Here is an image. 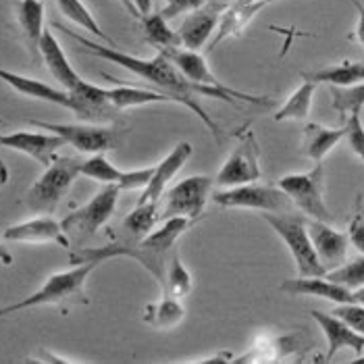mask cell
I'll list each match as a JSON object with an SVG mask.
<instances>
[{"label":"cell","instance_id":"ab89813d","mask_svg":"<svg viewBox=\"0 0 364 364\" xmlns=\"http://www.w3.org/2000/svg\"><path fill=\"white\" fill-rule=\"evenodd\" d=\"M348 237H350V244L364 254V208H358V213L352 217L350 227H348Z\"/></svg>","mask_w":364,"mask_h":364},{"label":"cell","instance_id":"836d02e7","mask_svg":"<svg viewBox=\"0 0 364 364\" xmlns=\"http://www.w3.org/2000/svg\"><path fill=\"white\" fill-rule=\"evenodd\" d=\"M331 100L336 109L343 119L350 112H360L364 107V82L350 87H333L331 85Z\"/></svg>","mask_w":364,"mask_h":364},{"label":"cell","instance_id":"d4e9b609","mask_svg":"<svg viewBox=\"0 0 364 364\" xmlns=\"http://www.w3.org/2000/svg\"><path fill=\"white\" fill-rule=\"evenodd\" d=\"M346 138V125L341 127H325L318 123H306L302 136V152L314 163H323L327 154Z\"/></svg>","mask_w":364,"mask_h":364},{"label":"cell","instance_id":"c3c4849f","mask_svg":"<svg viewBox=\"0 0 364 364\" xmlns=\"http://www.w3.org/2000/svg\"><path fill=\"white\" fill-rule=\"evenodd\" d=\"M163 2H167V4H168V2H171V0H163Z\"/></svg>","mask_w":364,"mask_h":364},{"label":"cell","instance_id":"5bb4252c","mask_svg":"<svg viewBox=\"0 0 364 364\" xmlns=\"http://www.w3.org/2000/svg\"><path fill=\"white\" fill-rule=\"evenodd\" d=\"M2 237L15 244H56L63 248H69L71 244L69 235L63 229V223H58L48 215L29 219L26 223L11 225L4 229Z\"/></svg>","mask_w":364,"mask_h":364},{"label":"cell","instance_id":"f1b7e54d","mask_svg":"<svg viewBox=\"0 0 364 364\" xmlns=\"http://www.w3.org/2000/svg\"><path fill=\"white\" fill-rule=\"evenodd\" d=\"M316 85L310 80H302V84L298 85L291 96L283 102L279 111L275 112V121H306L312 109V98H314V92H316Z\"/></svg>","mask_w":364,"mask_h":364},{"label":"cell","instance_id":"44dd1931","mask_svg":"<svg viewBox=\"0 0 364 364\" xmlns=\"http://www.w3.org/2000/svg\"><path fill=\"white\" fill-rule=\"evenodd\" d=\"M38 53L42 55L50 75L55 77L58 85H63V90L71 92L75 85L82 82V75L73 69V65L69 63V58L65 55L60 42L56 40V36L46 29L40 38V44H38Z\"/></svg>","mask_w":364,"mask_h":364},{"label":"cell","instance_id":"d6a6232c","mask_svg":"<svg viewBox=\"0 0 364 364\" xmlns=\"http://www.w3.org/2000/svg\"><path fill=\"white\" fill-rule=\"evenodd\" d=\"M121 168H117L112 165L111 161L107 159L105 152H96V154H90L85 161H82V167H80V175H84L87 179H94L102 186H111V183H119L121 179Z\"/></svg>","mask_w":364,"mask_h":364},{"label":"cell","instance_id":"4316f807","mask_svg":"<svg viewBox=\"0 0 364 364\" xmlns=\"http://www.w3.org/2000/svg\"><path fill=\"white\" fill-rule=\"evenodd\" d=\"M141 318L154 329H171L186 318V306L181 304V298L163 291V298L159 302H150L144 306Z\"/></svg>","mask_w":364,"mask_h":364},{"label":"cell","instance_id":"b9f144b4","mask_svg":"<svg viewBox=\"0 0 364 364\" xmlns=\"http://www.w3.org/2000/svg\"><path fill=\"white\" fill-rule=\"evenodd\" d=\"M134 4L140 11V17L141 15H148L152 11V0H134Z\"/></svg>","mask_w":364,"mask_h":364},{"label":"cell","instance_id":"52a82bcc","mask_svg":"<svg viewBox=\"0 0 364 364\" xmlns=\"http://www.w3.org/2000/svg\"><path fill=\"white\" fill-rule=\"evenodd\" d=\"M119 188L111 183L105 186L96 196H92L84 206L75 208L73 213H69L60 223L65 233L69 235L71 242H82L85 237L96 235L105 225L109 223L114 210H117V202H119Z\"/></svg>","mask_w":364,"mask_h":364},{"label":"cell","instance_id":"277c9868","mask_svg":"<svg viewBox=\"0 0 364 364\" xmlns=\"http://www.w3.org/2000/svg\"><path fill=\"white\" fill-rule=\"evenodd\" d=\"M264 221L271 225V229L279 235L281 242L289 250L296 262L298 275L316 277V275L327 273V269L318 260V254L312 246L306 219H302L300 215H289V213H264Z\"/></svg>","mask_w":364,"mask_h":364},{"label":"cell","instance_id":"9a60e30c","mask_svg":"<svg viewBox=\"0 0 364 364\" xmlns=\"http://www.w3.org/2000/svg\"><path fill=\"white\" fill-rule=\"evenodd\" d=\"M0 82H4L11 90H15L17 94L26 96V98L50 102V105L63 107V109H67V111L71 112L77 111V105H75L73 96L67 90H63V87H55V85H48L46 82H40V80H33V77H26V75L13 73V71L2 69V67H0Z\"/></svg>","mask_w":364,"mask_h":364},{"label":"cell","instance_id":"7c38bea8","mask_svg":"<svg viewBox=\"0 0 364 364\" xmlns=\"http://www.w3.org/2000/svg\"><path fill=\"white\" fill-rule=\"evenodd\" d=\"M227 9H229L227 2L208 0L204 6L188 13L177 29L179 44L190 50H202V46L210 40V36H215Z\"/></svg>","mask_w":364,"mask_h":364},{"label":"cell","instance_id":"4fadbf2b","mask_svg":"<svg viewBox=\"0 0 364 364\" xmlns=\"http://www.w3.org/2000/svg\"><path fill=\"white\" fill-rule=\"evenodd\" d=\"M36 132H13V134H4L0 136V146L21 152L29 159H33L36 163H40L42 167H48L56 159L58 150L63 146H67L63 138H58L56 134H50L46 129L33 127Z\"/></svg>","mask_w":364,"mask_h":364},{"label":"cell","instance_id":"30bf717a","mask_svg":"<svg viewBox=\"0 0 364 364\" xmlns=\"http://www.w3.org/2000/svg\"><path fill=\"white\" fill-rule=\"evenodd\" d=\"M28 123L29 127H40L50 134H56L58 138L65 140L67 146L85 154L107 152L119 141V132L114 127H102L94 123H48L38 119H29Z\"/></svg>","mask_w":364,"mask_h":364},{"label":"cell","instance_id":"cb8c5ba5","mask_svg":"<svg viewBox=\"0 0 364 364\" xmlns=\"http://www.w3.org/2000/svg\"><path fill=\"white\" fill-rule=\"evenodd\" d=\"M302 80H310L314 84L333 85V87H350L364 82V60H341L331 67L304 71Z\"/></svg>","mask_w":364,"mask_h":364},{"label":"cell","instance_id":"83f0119b","mask_svg":"<svg viewBox=\"0 0 364 364\" xmlns=\"http://www.w3.org/2000/svg\"><path fill=\"white\" fill-rule=\"evenodd\" d=\"M44 2L42 0H19L17 2V21L29 42L31 50H38L40 38L46 31L44 28Z\"/></svg>","mask_w":364,"mask_h":364},{"label":"cell","instance_id":"4dcf8cb0","mask_svg":"<svg viewBox=\"0 0 364 364\" xmlns=\"http://www.w3.org/2000/svg\"><path fill=\"white\" fill-rule=\"evenodd\" d=\"M56 6H58V11L69 19V21H73L75 26H80L85 31H90L92 36H96L98 40H102L105 44H109L112 46L111 38L102 31V28L98 26V21L94 19V15L90 13V9L85 6L82 0H55Z\"/></svg>","mask_w":364,"mask_h":364},{"label":"cell","instance_id":"7dc6e473","mask_svg":"<svg viewBox=\"0 0 364 364\" xmlns=\"http://www.w3.org/2000/svg\"><path fill=\"white\" fill-rule=\"evenodd\" d=\"M358 363H364V356H358Z\"/></svg>","mask_w":364,"mask_h":364},{"label":"cell","instance_id":"484cf974","mask_svg":"<svg viewBox=\"0 0 364 364\" xmlns=\"http://www.w3.org/2000/svg\"><path fill=\"white\" fill-rule=\"evenodd\" d=\"M109 102L114 111H127L144 105H154V102H173V98L161 92V90H150V87H136V85H117L107 87Z\"/></svg>","mask_w":364,"mask_h":364},{"label":"cell","instance_id":"3957f363","mask_svg":"<svg viewBox=\"0 0 364 364\" xmlns=\"http://www.w3.org/2000/svg\"><path fill=\"white\" fill-rule=\"evenodd\" d=\"M96 267H98V262H80L77 267H73L69 271H60V273L50 275L31 296L23 298L21 302L0 309V316H9L13 312H21V310L36 309V306L65 304L71 300L87 302V298L84 296L85 283Z\"/></svg>","mask_w":364,"mask_h":364},{"label":"cell","instance_id":"74e56055","mask_svg":"<svg viewBox=\"0 0 364 364\" xmlns=\"http://www.w3.org/2000/svg\"><path fill=\"white\" fill-rule=\"evenodd\" d=\"M152 173H154V167H144V168H134V171H123L121 173V179L117 183V188L123 192L127 190H144L150 179H152Z\"/></svg>","mask_w":364,"mask_h":364},{"label":"cell","instance_id":"7bdbcfd3","mask_svg":"<svg viewBox=\"0 0 364 364\" xmlns=\"http://www.w3.org/2000/svg\"><path fill=\"white\" fill-rule=\"evenodd\" d=\"M0 262H2L4 267H11V264H13V254L2 246V242H0Z\"/></svg>","mask_w":364,"mask_h":364},{"label":"cell","instance_id":"2e32d148","mask_svg":"<svg viewBox=\"0 0 364 364\" xmlns=\"http://www.w3.org/2000/svg\"><path fill=\"white\" fill-rule=\"evenodd\" d=\"M194 148L190 141H179L167 156L154 167L150 183L141 190L138 202H161L165 192L168 190V183L173 181V177L181 171V167L190 161Z\"/></svg>","mask_w":364,"mask_h":364},{"label":"cell","instance_id":"9c48e42d","mask_svg":"<svg viewBox=\"0 0 364 364\" xmlns=\"http://www.w3.org/2000/svg\"><path fill=\"white\" fill-rule=\"evenodd\" d=\"M213 190V177L208 175H192L168 188L163 196V206H161V221L171 219V217H186L198 221L200 215L206 208V202L210 198Z\"/></svg>","mask_w":364,"mask_h":364},{"label":"cell","instance_id":"ee69618b","mask_svg":"<svg viewBox=\"0 0 364 364\" xmlns=\"http://www.w3.org/2000/svg\"><path fill=\"white\" fill-rule=\"evenodd\" d=\"M119 2H121V4H123V6H125V9H127L129 13H132V15H134V17H138V19H140V11L136 9L134 0H119Z\"/></svg>","mask_w":364,"mask_h":364},{"label":"cell","instance_id":"7402d4cb","mask_svg":"<svg viewBox=\"0 0 364 364\" xmlns=\"http://www.w3.org/2000/svg\"><path fill=\"white\" fill-rule=\"evenodd\" d=\"M267 6L264 0H237L235 4H229V9L225 11L223 19L217 28V36L210 44V48H215L219 42H223L227 38H237L242 36L246 28L252 23V19Z\"/></svg>","mask_w":364,"mask_h":364},{"label":"cell","instance_id":"8fae6325","mask_svg":"<svg viewBox=\"0 0 364 364\" xmlns=\"http://www.w3.org/2000/svg\"><path fill=\"white\" fill-rule=\"evenodd\" d=\"M260 177V146L254 132H244L237 146L229 152V156L219 168L215 183L219 188H235L258 181Z\"/></svg>","mask_w":364,"mask_h":364},{"label":"cell","instance_id":"8992f818","mask_svg":"<svg viewBox=\"0 0 364 364\" xmlns=\"http://www.w3.org/2000/svg\"><path fill=\"white\" fill-rule=\"evenodd\" d=\"M281 190L289 196L291 204L310 219L331 223L333 215L325 202V171L323 163H316L306 173H289L277 181Z\"/></svg>","mask_w":364,"mask_h":364},{"label":"cell","instance_id":"60d3db41","mask_svg":"<svg viewBox=\"0 0 364 364\" xmlns=\"http://www.w3.org/2000/svg\"><path fill=\"white\" fill-rule=\"evenodd\" d=\"M352 2H354V9L358 13V23H356V29H354V40L364 46V4L360 0H352Z\"/></svg>","mask_w":364,"mask_h":364},{"label":"cell","instance_id":"e575fe53","mask_svg":"<svg viewBox=\"0 0 364 364\" xmlns=\"http://www.w3.org/2000/svg\"><path fill=\"white\" fill-rule=\"evenodd\" d=\"M325 277L336 281L339 285L348 287V289H358L364 285V254L350 260V262H341L339 267L331 269L325 273Z\"/></svg>","mask_w":364,"mask_h":364},{"label":"cell","instance_id":"6da1fadb","mask_svg":"<svg viewBox=\"0 0 364 364\" xmlns=\"http://www.w3.org/2000/svg\"><path fill=\"white\" fill-rule=\"evenodd\" d=\"M60 29L67 36H71L75 42H80L90 55L100 56V58L109 60L112 65H119L121 69L134 73L136 77L144 80L146 84L156 85L161 92H165V94H168L173 98V102H179V105L188 107L210 129V134L217 136V138L221 136V129L217 127V123L210 119V114L206 112V109L202 107V102L198 100L200 94L202 96H210V98H219V100L229 102V105H235V102H252V105H260V107H269L273 102L267 96H254V94L240 92V90H219V87L192 84L190 80H186L181 75V71L173 65V60L165 53H159V55L152 56V58H140V56L117 50V48L109 46V44L94 42V40L84 38V36H80L75 31H69V29L65 28Z\"/></svg>","mask_w":364,"mask_h":364},{"label":"cell","instance_id":"681fc988","mask_svg":"<svg viewBox=\"0 0 364 364\" xmlns=\"http://www.w3.org/2000/svg\"><path fill=\"white\" fill-rule=\"evenodd\" d=\"M264 2H267V4H269V2H271V0H264Z\"/></svg>","mask_w":364,"mask_h":364},{"label":"cell","instance_id":"ac0fdd59","mask_svg":"<svg viewBox=\"0 0 364 364\" xmlns=\"http://www.w3.org/2000/svg\"><path fill=\"white\" fill-rule=\"evenodd\" d=\"M310 316L316 321V325L321 327L323 336L327 339V356L325 360H333L339 350H352L356 354L364 352V336L354 331L350 325H346L341 318H337L336 314H327L323 310H310Z\"/></svg>","mask_w":364,"mask_h":364},{"label":"cell","instance_id":"d6986e66","mask_svg":"<svg viewBox=\"0 0 364 364\" xmlns=\"http://www.w3.org/2000/svg\"><path fill=\"white\" fill-rule=\"evenodd\" d=\"M281 291L289 296H312V298H323L333 304H348L354 302L352 289L339 285L336 281L327 279L325 275L316 277H296V279H285L281 283Z\"/></svg>","mask_w":364,"mask_h":364},{"label":"cell","instance_id":"ba28073f","mask_svg":"<svg viewBox=\"0 0 364 364\" xmlns=\"http://www.w3.org/2000/svg\"><path fill=\"white\" fill-rule=\"evenodd\" d=\"M213 202L221 208H242L260 213H287L291 206V200L279 186H262L256 181L235 188H223L213 196Z\"/></svg>","mask_w":364,"mask_h":364},{"label":"cell","instance_id":"1f68e13d","mask_svg":"<svg viewBox=\"0 0 364 364\" xmlns=\"http://www.w3.org/2000/svg\"><path fill=\"white\" fill-rule=\"evenodd\" d=\"M192 287H194L192 273L188 271V267L183 264L179 254L171 252V258H168L167 262V273H165V283H163V291L183 300L186 296H190Z\"/></svg>","mask_w":364,"mask_h":364},{"label":"cell","instance_id":"f546056e","mask_svg":"<svg viewBox=\"0 0 364 364\" xmlns=\"http://www.w3.org/2000/svg\"><path fill=\"white\" fill-rule=\"evenodd\" d=\"M141 31L146 36V42L150 46H154L159 53L168 50V48H175V46H181L179 44V36L177 31L168 28L167 17L163 13H148V15H141Z\"/></svg>","mask_w":364,"mask_h":364},{"label":"cell","instance_id":"f35d334b","mask_svg":"<svg viewBox=\"0 0 364 364\" xmlns=\"http://www.w3.org/2000/svg\"><path fill=\"white\" fill-rule=\"evenodd\" d=\"M208 0H171L167 6L161 11L167 19H177V17H183L192 11H196L200 6H204Z\"/></svg>","mask_w":364,"mask_h":364},{"label":"cell","instance_id":"603a6c76","mask_svg":"<svg viewBox=\"0 0 364 364\" xmlns=\"http://www.w3.org/2000/svg\"><path fill=\"white\" fill-rule=\"evenodd\" d=\"M159 219H161L159 202H138L136 208L123 219V223L119 227V235H117L114 242H119V244L140 242L154 229Z\"/></svg>","mask_w":364,"mask_h":364},{"label":"cell","instance_id":"8d00e7d4","mask_svg":"<svg viewBox=\"0 0 364 364\" xmlns=\"http://www.w3.org/2000/svg\"><path fill=\"white\" fill-rule=\"evenodd\" d=\"M331 314L341 318L346 325H350L354 331L364 336V304L360 302H348V304H337Z\"/></svg>","mask_w":364,"mask_h":364},{"label":"cell","instance_id":"5b68a950","mask_svg":"<svg viewBox=\"0 0 364 364\" xmlns=\"http://www.w3.org/2000/svg\"><path fill=\"white\" fill-rule=\"evenodd\" d=\"M80 167L82 161L75 156H56L40 175V179L29 188L26 196L29 208L36 213H53L73 181L80 177Z\"/></svg>","mask_w":364,"mask_h":364},{"label":"cell","instance_id":"bcb514c9","mask_svg":"<svg viewBox=\"0 0 364 364\" xmlns=\"http://www.w3.org/2000/svg\"><path fill=\"white\" fill-rule=\"evenodd\" d=\"M352 294H354V302H360V304H364V285L363 287H358V289H354Z\"/></svg>","mask_w":364,"mask_h":364},{"label":"cell","instance_id":"e0dca14e","mask_svg":"<svg viewBox=\"0 0 364 364\" xmlns=\"http://www.w3.org/2000/svg\"><path fill=\"white\" fill-rule=\"evenodd\" d=\"M306 225H309L312 246L318 254V260L323 262V267L327 271L339 267L348 256V246H350L348 233L337 231L329 223L316 221V219H310V221H306Z\"/></svg>","mask_w":364,"mask_h":364},{"label":"cell","instance_id":"ffe728a7","mask_svg":"<svg viewBox=\"0 0 364 364\" xmlns=\"http://www.w3.org/2000/svg\"><path fill=\"white\" fill-rule=\"evenodd\" d=\"M163 53L173 60V65L181 71V75L186 80H190L192 84L219 87V90H233V87L225 85L213 73L208 60L204 58V55H200V50H190V48H183V46H175V48L163 50Z\"/></svg>","mask_w":364,"mask_h":364},{"label":"cell","instance_id":"d590c367","mask_svg":"<svg viewBox=\"0 0 364 364\" xmlns=\"http://www.w3.org/2000/svg\"><path fill=\"white\" fill-rule=\"evenodd\" d=\"M343 125H346V140L350 144L352 152L364 163V125L360 121V112H350Z\"/></svg>","mask_w":364,"mask_h":364},{"label":"cell","instance_id":"7a4b0ae2","mask_svg":"<svg viewBox=\"0 0 364 364\" xmlns=\"http://www.w3.org/2000/svg\"><path fill=\"white\" fill-rule=\"evenodd\" d=\"M196 221L186 219V217H171V219H165L159 229H152L140 242H134V244L111 242L102 248H85V250L71 254V262L73 264H80V262H98L100 264L109 258L125 256V258L140 262L141 267L159 281V285H163L165 273H167L168 252L173 250L175 242Z\"/></svg>","mask_w":364,"mask_h":364},{"label":"cell","instance_id":"f6af8a7d","mask_svg":"<svg viewBox=\"0 0 364 364\" xmlns=\"http://www.w3.org/2000/svg\"><path fill=\"white\" fill-rule=\"evenodd\" d=\"M6 181H9V168L0 161V186H4Z\"/></svg>","mask_w":364,"mask_h":364}]
</instances>
